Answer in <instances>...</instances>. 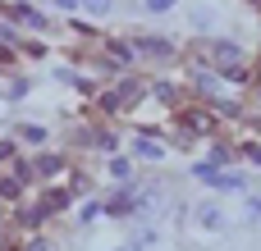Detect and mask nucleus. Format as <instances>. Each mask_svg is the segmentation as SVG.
I'll return each instance as SVG.
<instances>
[{
    "label": "nucleus",
    "instance_id": "nucleus-8",
    "mask_svg": "<svg viewBox=\"0 0 261 251\" xmlns=\"http://www.w3.org/2000/svg\"><path fill=\"white\" fill-rule=\"evenodd\" d=\"M147 9L151 14H165V9H174V0H147Z\"/></svg>",
    "mask_w": 261,
    "mask_h": 251
},
{
    "label": "nucleus",
    "instance_id": "nucleus-10",
    "mask_svg": "<svg viewBox=\"0 0 261 251\" xmlns=\"http://www.w3.org/2000/svg\"><path fill=\"white\" fill-rule=\"evenodd\" d=\"M252 155H257V160H261V146H257V151H252Z\"/></svg>",
    "mask_w": 261,
    "mask_h": 251
},
{
    "label": "nucleus",
    "instance_id": "nucleus-1",
    "mask_svg": "<svg viewBox=\"0 0 261 251\" xmlns=\"http://www.w3.org/2000/svg\"><path fill=\"white\" fill-rule=\"evenodd\" d=\"M193 219H197L202 229H225V210H220L216 201H202V206H193Z\"/></svg>",
    "mask_w": 261,
    "mask_h": 251
},
{
    "label": "nucleus",
    "instance_id": "nucleus-3",
    "mask_svg": "<svg viewBox=\"0 0 261 251\" xmlns=\"http://www.w3.org/2000/svg\"><path fill=\"white\" fill-rule=\"evenodd\" d=\"M78 9H87V14H96V18H106V14L115 9V0H78Z\"/></svg>",
    "mask_w": 261,
    "mask_h": 251
},
{
    "label": "nucleus",
    "instance_id": "nucleus-2",
    "mask_svg": "<svg viewBox=\"0 0 261 251\" xmlns=\"http://www.w3.org/2000/svg\"><path fill=\"white\" fill-rule=\"evenodd\" d=\"M138 155H142V160H161L165 151H161V142H151V137H138Z\"/></svg>",
    "mask_w": 261,
    "mask_h": 251
},
{
    "label": "nucleus",
    "instance_id": "nucleus-5",
    "mask_svg": "<svg viewBox=\"0 0 261 251\" xmlns=\"http://www.w3.org/2000/svg\"><path fill=\"white\" fill-rule=\"evenodd\" d=\"M193 27H216V9H193Z\"/></svg>",
    "mask_w": 261,
    "mask_h": 251
},
{
    "label": "nucleus",
    "instance_id": "nucleus-7",
    "mask_svg": "<svg viewBox=\"0 0 261 251\" xmlns=\"http://www.w3.org/2000/svg\"><path fill=\"white\" fill-rule=\"evenodd\" d=\"M110 174L115 178H128V160H110Z\"/></svg>",
    "mask_w": 261,
    "mask_h": 251
},
{
    "label": "nucleus",
    "instance_id": "nucleus-4",
    "mask_svg": "<svg viewBox=\"0 0 261 251\" xmlns=\"http://www.w3.org/2000/svg\"><path fill=\"white\" fill-rule=\"evenodd\" d=\"M142 50H147V55H170L165 37H142Z\"/></svg>",
    "mask_w": 261,
    "mask_h": 251
},
{
    "label": "nucleus",
    "instance_id": "nucleus-6",
    "mask_svg": "<svg viewBox=\"0 0 261 251\" xmlns=\"http://www.w3.org/2000/svg\"><path fill=\"white\" fill-rule=\"evenodd\" d=\"M216 55H220V59H239L243 50H239V46H216Z\"/></svg>",
    "mask_w": 261,
    "mask_h": 251
},
{
    "label": "nucleus",
    "instance_id": "nucleus-9",
    "mask_svg": "<svg viewBox=\"0 0 261 251\" xmlns=\"http://www.w3.org/2000/svg\"><path fill=\"white\" fill-rule=\"evenodd\" d=\"M46 5H55V9H78V0H46Z\"/></svg>",
    "mask_w": 261,
    "mask_h": 251
},
{
    "label": "nucleus",
    "instance_id": "nucleus-11",
    "mask_svg": "<svg viewBox=\"0 0 261 251\" xmlns=\"http://www.w3.org/2000/svg\"><path fill=\"white\" fill-rule=\"evenodd\" d=\"M119 251H128V247H119Z\"/></svg>",
    "mask_w": 261,
    "mask_h": 251
}]
</instances>
